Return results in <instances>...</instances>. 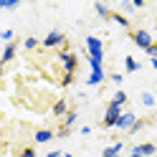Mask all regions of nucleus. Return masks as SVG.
<instances>
[{"label": "nucleus", "mask_w": 157, "mask_h": 157, "mask_svg": "<svg viewBox=\"0 0 157 157\" xmlns=\"http://www.w3.org/2000/svg\"><path fill=\"white\" fill-rule=\"evenodd\" d=\"M124 68H127V74H134V71H140V61L132 56H127L124 58Z\"/></svg>", "instance_id": "4468645a"}, {"label": "nucleus", "mask_w": 157, "mask_h": 157, "mask_svg": "<svg viewBox=\"0 0 157 157\" xmlns=\"http://www.w3.org/2000/svg\"><path fill=\"white\" fill-rule=\"evenodd\" d=\"M150 63H152V68L157 71V58H150Z\"/></svg>", "instance_id": "c756f323"}, {"label": "nucleus", "mask_w": 157, "mask_h": 157, "mask_svg": "<svg viewBox=\"0 0 157 157\" xmlns=\"http://www.w3.org/2000/svg\"><path fill=\"white\" fill-rule=\"evenodd\" d=\"M129 157H142V155H140V152H134V150H132V152H129Z\"/></svg>", "instance_id": "7c9ffc66"}, {"label": "nucleus", "mask_w": 157, "mask_h": 157, "mask_svg": "<svg viewBox=\"0 0 157 157\" xmlns=\"http://www.w3.org/2000/svg\"><path fill=\"white\" fill-rule=\"evenodd\" d=\"M122 114H124V112H122V106H119V104H114V101H109L101 124L106 127V129H112V127H117V122H119V117H122Z\"/></svg>", "instance_id": "f03ea898"}, {"label": "nucleus", "mask_w": 157, "mask_h": 157, "mask_svg": "<svg viewBox=\"0 0 157 157\" xmlns=\"http://www.w3.org/2000/svg\"><path fill=\"white\" fill-rule=\"evenodd\" d=\"M46 157H63V155H61V152H58V150H53V152H48Z\"/></svg>", "instance_id": "c85d7f7f"}, {"label": "nucleus", "mask_w": 157, "mask_h": 157, "mask_svg": "<svg viewBox=\"0 0 157 157\" xmlns=\"http://www.w3.org/2000/svg\"><path fill=\"white\" fill-rule=\"evenodd\" d=\"M109 78H112V81H114V84H122V81H124V76H122V74H112Z\"/></svg>", "instance_id": "bb28decb"}, {"label": "nucleus", "mask_w": 157, "mask_h": 157, "mask_svg": "<svg viewBox=\"0 0 157 157\" xmlns=\"http://www.w3.org/2000/svg\"><path fill=\"white\" fill-rule=\"evenodd\" d=\"M63 41H66V36H63L61 31H51V33L41 41V46H43V48H56V46H61Z\"/></svg>", "instance_id": "39448f33"}, {"label": "nucleus", "mask_w": 157, "mask_h": 157, "mask_svg": "<svg viewBox=\"0 0 157 157\" xmlns=\"http://www.w3.org/2000/svg\"><path fill=\"white\" fill-rule=\"evenodd\" d=\"M112 21L117 25H122V28H129V21H127V15H122V13H112Z\"/></svg>", "instance_id": "f3484780"}, {"label": "nucleus", "mask_w": 157, "mask_h": 157, "mask_svg": "<svg viewBox=\"0 0 157 157\" xmlns=\"http://www.w3.org/2000/svg\"><path fill=\"white\" fill-rule=\"evenodd\" d=\"M112 101H114V104H119V106H124V104H127V91H122V89H119V91L112 96Z\"/></svg>", "instance_id": "a211bd4d"}, {"label": "nucleus", "mask_w": 157, "mask_h": 157, "mask_svg": "<svg viewBox=\"0 0 157 157\" xmlns=\"http://www.w3.org/2000/svg\"><path fill=\"white\" fill-rule=\"evenodd\" d=\"M147 56H150V58H157V43H152L150 48H147V51H144Z\"/></svg>", "instance_id": "b1692460"}, {"label": "nucleus", "mask_w": 157, "mask_h": 157, "mask_svg": "<svg viewBox=\"0 0 157 157\" xmlns=\"http://www.w3.org/2000/svg\"><path fill=\"white\" fill-rule=\"evenodd\" d=\"M58 61H61V66H63V71H66V74H76V68H78V58H76L71 51H61V53H58Z\"/></svg>", "instance_id": "20e7f679"}, {"label": "nucleus", "mask_w": 157, "mask_h": 157, "mask_svg": "<svg viewBox=\"0 0 157 157\" xmlns=\"http://www.w3.org/2000/svg\"><path fill=\"white\" fill-rule=\"evenodd\" d=\"M140 101H142L144 106H155V96H152L150 91H142V96H140Z\"/></svg>", "instance_id": "6ab92c4d"}, {"label": "nucleus", "mask_w": 157, "mask_h": 157, "mask_svg": "<svg viewBox=\"0 0 157 157\" xmlns=\"http://www.w3.org/2000/svg\"><path fill=\"white\" fill-rule=\"evenodd\" d=\"M122 10H124V13H134L137 8H134L132 3H127V0H122Z\"/></svg>", "instance_id": "5701e85b"}, {"label": "nucleus", "mask_w": 157, "mask_h": 157, "mask_svg": "<svg viewBox=\"0 0 157 157\" xmlns=\"http://www.w3.org/2000/svg\"><path fill=\"white\" fill-rule=\"evenodd\" d=\"M122 150H124V142H114L112 147H106L101 152V157H122Z\"/></svg>", "instance_id": "9d476101"}, {"label": "nucleus", "mask_w": 157, "mask_h": 157, "mask_svg": "<svg viewBox=\"0 0 157 157\" xmlns=\"http://www.w3.org/2000/svg\"><path fill=\"white\" fill-rule=\"evenodd\" d=\"M38 43H41V41H38L36 36H28L23 41V48H25V51H33V48H38Z\"/></svg>", "instance_id": "2eb2a0df"}, {"label": "nucleus", "mask_w": 157, "mask_h": 157, "mask_svg": "<svg viewBox=\"0 0 157 157\" xmlns=\"http://www.w3.org/2000/svg\"><path fill=\"white\" fill-rule=\"evenodd\" d=\"M51 112H53V117H66L71 109H68V104L61 99V101H56V104H53V109H51Z\"/></svg>", "instance_id": "f8f14e48"}, {"label": "nucleus", "mask_w": 157, "mask_h": 157, "mask_svg": "<svg viewBox=\"0 0 157 157\" xmlns=\"http://www.w3.org/2000/svg\"><path fill=\"white\" fill-rule=\"evenodd\" d=\"M94 10L99 18H104V21H112V8L106 5V3H94Z\"/></svg>", "instance_id": "9b49d317"}, {"label": "nucleus", "mask_w": 157, "mask_h": 157, "mask_svg": "<svg viewBox=\"0 0 157 157\" xmlns=\"http://www.w3.org/2000/svg\"><path fill=\"white\" fill-rule=\"evenodd\" d=\"M134 124H137V114H134V112H124V114L119 117V122H117V129H122V132H129Z\"/></svg>", "instance_id": "423d86ee"}, {"label": "nucleus", "mask_w": 157, "mask_h": 157, "mask_svg": "<svg viewBox=\"0 0 157 157\" xmlns=\"http://www.w3.org/2000/svg\"><path fill=\"white\" fill-rule=\"evenodd\" d=\"M142 127H144V122H142V119H137V124H134V127H132V129H129V134H137V132H140V129H142Z\"/></svg>", "instance_id": "a878e982"}, {"label": "nucleus", "mask_w": 157, "mask_h": 157, "mask_svg": "<svg viewBox=\"0 0 157 157\" xmlns=\"http://www.w3.org/2000/svg\"><path fill=\"white\" fill-rule=\"evenodd\" d=\"M21 157H36V150L33 147H25V150H21Z\"/></svg>", "instance_id": "393cba45"}, {"label": "nucleus", "mask_w": 157, "mask_h": 157, "mask_svg": "<svg viewBox=\"0 0 157 157\" xmlns=\"http://www.w3.org/2000/svg\"><path fill=\"white\" fill-rule=\"evenodd\" d=\"M104 78H106V71H104V68H96V71H91V74H89L86 84H89V86H99Z\"/></svg>", "instance_id": "1a4fd4ad"}, {"label": "nucleus", "mask_w": 157, "mask_h": 157, "mask_svg": "<svg viewBox=\"0 0 157 157\" xmlns=\"http://www.w3.org/2000/svg\"><path fill=\"white\" fill-rule=\"evenodd\" d=\"M15 51H18V46L10 41V43H5V48H3V56H0V61L3 63H10L13 58H15Z\"/></svg>", "instance_id": "6e6552de"}, {"label": "nucleus", "mask_w": 157, "mask_h": 157, "mask_svg": "<svg viewBox=\"0 0 157 157\" xmlns=\"http://www.w3.org/2000/svg\"><path fill=\"white\" fill-rule=\"evenodd\" d=\"M76 119H78V114H76V112L71 109V112H68V114L63 117V127H68V129H71V127L76 124Z\"/></svg>", "instance_id": "dca6fc26"}, {"label": "nucleus", "mask_w": 157, "mask_h": 157, "mask_svg": "<svg viewBox=\"0 0 157 157\" xmlns=\"http://www.w3.org/2000/svg\"><path fill=\"white\" fill-rule=\"evenodd\" d=\"M63 157H74V155H63Z\"/></svg>", "instance_id": "2f4dec72"}, {"label": "nucleus", "mask_w": 157, "mask_h": 157, "mask_svg": "<svg viewBox=\"0 0 157 157\" xmlns=\"http://www.w3.org/2000/svg\"><path fill=\"white\" fill-rule=\"evenodd\" d=\"M132 41H134V46L137 48H142V51H147L155 41H152V33L150 31H144V28H140V31H134L132 33Z\"/></svg>", "instance_id": "7ed1b4c3"}, {"label": "nucleus", "mask_w": 157, "mask_h": 157, "mask_svg": "<svg viewBox=\"0 0 157 157\" xmlns=\"http://www.w3.org/2000/svg\"><path fill=\"white\" fill-rule=\"evenodd\" d=\"M74 84V74H63V78H61V86H71Z\"/></svg>", "instance_id": "412c9836"}, {"label": "nucleus", "mask_w": 157, "mask_h": 157, "mask_svg": "<svg viewBox=\"0 0 157 157\" xmlns=\"http://www.w3.org/2000/svg\"><path fill=\"white\" fill-rule=\"evenodd\" d=\"M33 140L41 142V144H43V142H51V140H53V132H51V129H38V132L33 134Z\"/></svg>", "instance_id": "ddd939ff"}, {"label": "nucleus", "mask_w": 157, "mask_h": 157, "mask_svg": "<svg viewBox=\"0 0 157 157\" xmlns=\"http://www.w3.org/2000/svg\"><path fill=\"white\" fill-rule=\"evenodd\" d=\"M56 134H58V137H68V134H71V129H68V127H61Z\"/></svg>", "instance_id": "cd10ccee"}, {"label": "nucleus", "mask_w": 157, "mask_h": 157, "mask_svg": "<svg viewBox=\"0 0 157 157\" xmlns=\"http://www.w3.org/2000/svg\"><path fill=\"white\" fill-rule=\"evenodd\" d=\"M0 8H3V10H15L18 3L15 0H0Z\"/></svg>", "instance_id": "aec40b11"}, {"label": "nucleus", "mask_w": 157, "mask_h": 157, "mask_svg": "<svg viewBox=\"0 0 157 157\" xmlns=\"http://www.w3.org/2000/svg\"><path fill=\"white\" fill-rule=\"evenodd\" d=\"M134 152H140L142 157H152L155 152H157V144H152V142H142V144H137V147H132Z\"/></svg>", "instance_id": "0eeeda50"}, {"label": "nucleus", "mask_w": 157, "mask_h": 157, "mask_svg": "<svg viewBox=\"0 0 157 157\" xmlns=\"http://www.w3.org/2000/svg\"><path fill=\"white\" fill-rule=\"evenodd\" d=\"M0 38H3L5 43H10V38H13V31H10V28H5V31L0 33Z\"/></svg>", "instance_id": "4be33fe9"}, {"label": "nucleus", "mask_w": 157, "mask_h": 157, "mask_svg": "<svg viewBox=\"0 0 157 157\" xmlns=\"http://www.w3.org/2000/svg\"><path fill=\"white\" fill-rule=\"evenodd\" d=\"M86 53H89V58H94V61L104 63V43H101V38H96V36H86Z\"/></svg>", "instance_id": "f257e3e1"}]
</instances>
